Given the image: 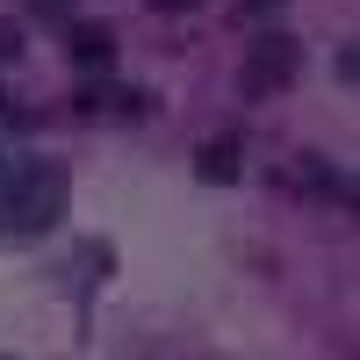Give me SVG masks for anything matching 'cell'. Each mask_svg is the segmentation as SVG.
<instances>
[{
    "mask_svg": "<svg viewBox=\"0 0 360 360\" xmlns=\"http://www.w3.org/2000/svg\"><path fill=\"white\" fill-rule=\"evenodd\" d=\"M65 202H72L65 166H51V159H0V231L37 238V231H51L65 217Z\"/></svg>",
    "mask_w": 360,
    "mask_h": 360,
    "instance_id": "1",
    "label": "cell"
},
{
    "mask_svg": "<svg viewBox=\"0 0 360 360\" xmlns=\"http://www.w3.org/2000/svg\"><path fill=\"white\" fill-rule=\"evenodd\" d=\"M295 58H303V51H295V37H259V44H252V58H245V79H238V86H245V94L288 86V79H295Z\"/></svg>",
    "mask_w": 360,
    "mask_h": 360,
    "instance_id": "2",
    "label": "cell"
},
{
    "mask_svg": "<svg viewBox=\"0 0 360 360\" xmlns=\"http://www.w3.org/2000/svg\"><path fill=\"white\" fill-rule=\"evenodd\" d=\"M65 51H72V65H115V37H108V29H94V22H79L72 29V37H65Z\"/></svg>",
    "mask_w": 360,
    "mask_h": 360,
    "instance_id": "3",
    "label": "cell"
},
{
    "mask_svg": "<svg viewBox=\"0 0 360 360\" xmlns=\"http://www.w3.org/2000/svg\"><path fill=\"white\" fill-rule=\"evenodd\" d=\"M195 173L202 180H238V137H209L195 152Z\"/></svg>",
    "mask_w": 360,
    "mask_h": 360,
    "instance_id": "4",
    "label": "cell"
},
{
    "mask_svg": "<svg viewBox=\"0 0 360 360\" xmlns=\"http://www.w3.org/2000/svg\"><path fill=\"white\" fill-rule=\"evenodd\" d=\"M303 180H310L317 195H339V202H353V188H346V173H339V166H324L317 152H303Z\"/></svg>",
    "mask_w": 360,
    "mask_h": 360,
    "instance_id": "5",
    "label": "cell"
},
{
    "mask_svg": "<svg viewBox=\"0 0 360 360\" xmlns=\"http://www.w3.org/2000/svg\"><path fill=\"white\" fill-rule=\"evenodd\" d=\"M15 58H22V29L0 22V65H15Z\"/></svg>",
    "mask_w": 360,
    "mask_h": 360,
    "instance_id": "6",
    "label": "cell"
},
{
    "mask_svg": "<svg viewBox=\"0 0 360 360\" xmlns=\"http://www.w3.org/2000/svg\"><path fill=\"white\" fill-rule=\"evenodd\" d=\"M37 15H72V0H29Z\"/></svg>",
    "mask_w": 360,
    "mask_h": 360,
    "instance_id": "7",
    "label": "cell"
},
{
    "mask_svg": "<svg viewBox=\"0 0 360 360\" xmlns=\"http://www.w3.org/2000/svg\"><path fill=\"white\" fill-rule=\"evenodd\" d=\"M152 8H202V0H152Z\"/></svg>",
    "mask_w": 360,
    "mask_h": 360,
    "instance_id": "8",
    "label": "cell"
},
{
    "mask_svg": "<svg viewBox=\"0 0 360 360\" xmlns=\"http://www.w3.org/2000/svg\"><path fill=\"white\" fill-rule=\"evenodd\" d=\"M245 8H252V15H266V8H281V0H245Z\"/></svg>",
    "mask_w": 360,
    "mask_h": 360,
    "instance_id": "9",
    "label": "cell"
}]
</instances>
